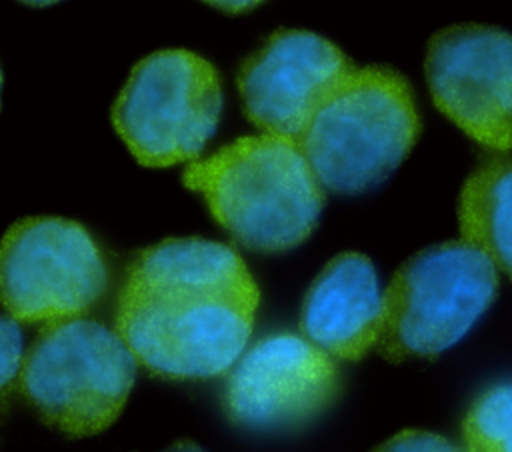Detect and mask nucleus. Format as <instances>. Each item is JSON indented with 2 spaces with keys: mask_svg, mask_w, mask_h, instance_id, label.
Wrapping results in <instances>:
<instances>
[{
  "mask_svg": "<svg viewBox=\"0 0 512 452\" xmlns=\"http://www.w3.org/2000/svg\"><path fill=\"white\" fill-rule=\"evenodd\" d=\"M22 332L16 320L0 316V398L16 380L22 364Z\"/></svg>",
  "mask_w": 512,
  "mask_h": 452,
  "instance_id": "nucleus-14",
  "label": "nucleus"
},
{
  "mask_svg": "<svg viewBox=\"0 0 512 452\" xmlns=\"http://www.w3.org/2000/svg\"><path fill=\"white\" fill-rule=\"evenodd\" d=\"M108 284L106 262L84 226L36 216L0 242V302L18 322H54L88 312Z\"/></svg>",
  "mask_w": 512,
  "mask_h": 452,
  "instance_id": "nucleus-7",
  "label": "nucleus"
},
{
  "mask_svg": "<svg viewBox=\"0 0 512 452\" xmlns=\"http://www.w3.org/2000/svg\"><path fill=\"white\" fill-rule=\"evenodd\" d=\"M462 436L470 450L512 452V384L494 386L472 404Z\"/></svg>",
  "mask_w": 512,
  "mask_h": 452,
  "instance_id": "nucleus-13",
  "label": "nucleus"
},
{
  "mask_svg": "<svg viewBox=\"0 0 512 452\" xmlns=\"http://www.w3.org/2000/svg\"><path fill=\"white\" fill-rule=\"evenodd\" d=\"M458 222L462 238L512 278V156L492 158L468 176Z\"/></svg>",
  "mask_w": 512,
  "mask_h": 452,
  "instance_id": "nucleus-12",
  "label": "nucleus"
},
{
  "mask_svg": "<svg viewBox=\"0 0 512 452\" xmlns=\"http://www.w3.org/2000/svg\"><path fill=\"white\" fill-rule=\"evenodd\" d=\"M420 118L392 68H348L320 98L296 144L322 188L356 194L380 184L412 150Z\"/></svg>",
  "mask_w": 512,
  "mask_h": 452,
  "instance_id": "nucleus-3",
  "label": "nucleus"
},
{
  "mask_svg": "<svg viewBox=\"0 0 512 452\" xmlns=\"http://www.w3.org/2000/svg\"><path fill=\"white\" fill-rule=\"evenodd\" d=\"M24 4H30V6H48V4H54L58 0H20Z\"/></svg>",
  "mask_w": 512,
  "mask_h": 452,
  "instance_id": "nucleus-17",
  "label": "nucleus"
},
{
  "mask_svg": "<svg viewBox=\"0 0 512 452\" xmlns=\"http://www.w3.org/2000/svg\"><path fill=\"white\" fill-rule=\"evenodd\" d=\"M0 88H2V72H0Z\"/></svg>",
  "mask_w": 512,
  "mask_h": 452,
  "instance_id": "nucleus-18",
  "label": "nucleus"
},
{
  "mask_svg": "<svg viewBox=\"0 0 512 452\" xmlns=\"http://www.w3.org/2000/svg\"><path fill=\"white\" fill-rule=\"evenodd\" d=\"M436 108L478 144L512 148V34L484 24L436 32L426 50Z\"/></svg>",
  "mask_w": 512,
  "mask_h": 452,
  "instance_id": "nucleus-8",
  "label": "nucleus"
},
{
  "mask_svg": "<svg viewBox=\"0 0 512 452\" xmlns=\"http://www.w3.org/2000/svg\"><path fill=\"white\" fill-rule=\"evenodd\" d=\"M182 182L204 196L216 222L244 248L282 252L316 226L324 194L296 140L282 134L244 136L202 162Z\"/></svg>",
  "mask_w": 512,
  "mask_h": 452,
  "instance_id": "nucleus-2",
  "label": "nucleus"
},
{
  "mask_svg": "<svg viewBox=\"0 0 512 452\" xmlns=\"http://www.w3.org/2000/svg\"><path fill=\"white\" fill-rule=\"evenodd\" d=\"M222 110L214 66L188 50H160L130 72L112 122L142 166L166 168L200 156Z\"/></svg>",
  "mask_w": 512,
  "mask_h": 452,
  "instance_id": "nucleus-6",
  "label": "nucleus"
},
{
  "mask_svg": "<svg viewBox=\"0 0 512 452\" xmlns=\"http://www.w3.org/2000/svg\"><path fill=\"white\" fill-rule=\"evenodd\" d=\"M206 4L214 6V8H220L224 12H230V14H238V12H246V10H252L254 6H258L260 2L264 0H204Z\"/></svg>",
  "mask_w": 512,
  "mask_h": 452,
  "instance_id": "nucleus-16",
  "label": "nucleus"
},
{
  "mask_svg": "<svg viewBox=\"0 0 512 452\" xmlns=\"http://www.w3.org/2000/svg\"><path fill=\"white\" fill-rule=\"evenodd\" d=\"M384 450H454V446L432 432L422 430H404L390 438L384 446Z\"/></svg>",
  "mask_w": 512,
  "mask_h": 452,
  "instance_id": "nucleus-15",
  "label": "nucleus"
},
{
  "mask_svg": "<svg viewBox=\"0 0 512 452\" xmlns=\"http://www.w3.org/2000/svg\"><path fill=\"white\" fill-rule=\"evenodd\" d=\"M498 268L468 240L408 258L382 292L378 352L390 362L436 356L456 344L498 292Z\"/></svg>",
  "mask_w": 512,
  "mask_h": 452,
  "instance_id": "nucleus-5",
  "label": "nucleus"
},
{
  "mask_svg": "<svg viewBox=\"0 0 512 452\" xmlns=\"http://www.w3.org/2000/svg\"><path fill=\"white\" fill-rule=\"evenodd\" d=\"M260 292L226 244L168 238L142 250L118 296L116 330L148 372L202 380L244 352Z\"/></svg>",
  "mask_w": 512,
  "mask_h": 452,
  "instance_id": "nucleus-1",
  "label": "nucleus"
},
{
  "mask_svg": "<svg viewBox=\"0 0 512 452\" xmlns=\"http://www.w3.org/2000/svg\"><path fill=\"white\" fill-rule=\"evenodd\" d=\"M348 68V58L326 38L308 30H278L238 72L244 112L258 128L296 138Z\"/></svg>",
  "mask_w": 512,
  "mask_h": 452,
  "instance_id": "nucleus-10",
  "label": "nucleus"
},
{
  "mask_svg": "<svg viewBox=\"0 0 512 452\" xmlns=\"http://www.w3.org/2000/svg\"><path fill=\"white\" fill-rule=\"evenodd\" d=\"M18 376L22 394L48 426L92 436L122 412L136 358L120 334L76 316L46 322L22 356Z\"/></svg>",
  "mask_w": 512,
  "mask_h": 452,
  "instance_id": "nucleus-4",
  "label": "nucleus"
},
{
  "mask_svg": "<svg viewBox=\"0 0 512 452\" xmlns=\"http://www.w3.org/2000/svg\"><path fill=\"white\" fill-rule=\"evenodd\" d=\"M382 294L374 264L360 252L334 256L306 292V338L340 360H360L378 340Z\"/></svg>",
  "mask_w": 512,
  "mask_h": 452,
  "instance_id": "nucleus-11",
  "label": "nucleus"
},
{
  "mask_svg": "<svg viewBox=\"0 0 512 452\" xmlns=\"http://www.w3.org/2000/svg\"><path fill=\"white\" fill-rule=\"evenodd\" d=\"M336 390L332 356L284 332L262 338L240 358L228 378L226 408L246 428H288L322 412Z\"/></svg>",
  "mask_w": 512,
  "mask_h": 452,
  "instance_id": "nucleus-9",
  "label": "nucleus"
}]
</instances>
